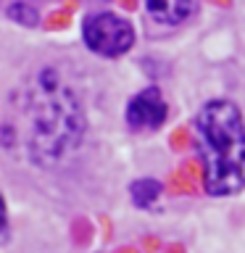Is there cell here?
I'll return each mask as SVG.
<instances>
[{
	"label": "cell",
	"instance_id": "obj_9",
	"mask_svg": "<svg viewBox=\"0 0 245 253\" xmlns=\"http://www.w3.org/2000/svg\"><path fill=\"white\" fill-rule=\"evenodd\" d=\"M169 253H182V248H169Z\"/></svg>",
	"mask_w": 245,
	"mask_h": 253
},
{
	"label": "cell",
	"instance_id": "obj_4",
	"mask_svg": "<svg viewBox=\"0 0 245 253\" xmlns=\"http://www.w3.org/2000/svg\"><path fill=\"white\" fill-rule=\"evenodd\" d=\"M166 122V103L158 87H145L126 106V124L132 129H158Z\"/></svg>",
	"mask_w": 245,
	"mask_h": 253
},
{
	"label": "cell",
	"instance_id": "obj_8",
	"mask_svg": "<svg viewBox=\"0 0 245 253\" xmlns=\"http://www.w3.org/2000/svg\"><path fill=\"white\" fill-rule=\"evenodd\" d=\"M8 240V211L3 203V195H0V243Z\"/></svg>",
	"mask_w": 245,
	"mask_h": 253
},
{
	"label": "cell",
	"instance_id": "obj_10",
	"mask_svg": "<svg viewBox=\"0 0 245 253\" xmlns=\"http://www.w3.org/2000/svg\"><path fill=\"white\" fill-rule=\"evenodd\" d=\"M122 253H129V251H122Z\"/></svg>",
	"mask_w": 245,
	"mask_h": 253
},
{
	"label": "cell",
	"instance_id": "obj_1",
	"mask_svg": "<svg viewBox=\"0 0 245 253\" xmlns=\"http://www.w3.org/2000/svg\"><path fill=\"white\" fill-rule=\"evenodd\" d=\"M27 148L37 164H55L79 145L84 116L74 92L55 71H42L27 100Z\"/></svg>",
	"mask_w": 245,
	"mask_h": 253
},
{
	"label": "cell",
	"instance_id": "obj_2",
	"mask_svg": "<svg viewBox=\"0 0 245 253\" xmlns=\"http://www.w3.org/2000/svg\"><path fill=\"white\" fill-rule=\"evenodd\" d=\"M203 185L211 195L245 190V122L235 103L208 100L195 116Z\"/></svg>",
	"mask_w": 245,
	"mask_h": 253
},
{
	"label": "cell",
	"instance_id": "obj_3",
	"mask_svg": "<svg viewBox=\"0 0 245 253\" xmlns=\"http://www.w3.org/2000/svg\"><path fill=\"white\" fill-rule=\"evenodd\" d=\"M84 42L90 50L106 58H116V55L126 53L134 42V29L132 24L116 13H95L84 19L82 27Z\"/></svg>",
	"mask_w": 245,
	"mask_h": 253
},
{
	"label": "cell",
	"instance_id": "obj_6",
	"mask_svg": "<svg viewBox=\"0 0 245 253\" xmlns=\"http://www.w3.org/2000/svg\"><path fill=\"white\" fill-rule=\"evenodd\" d=\"M129 193H132V201H134L137 209H150V206L156 203V198L161 195V182H156V179H137V182H132Z\"/></svg>",
	"mask_w": 245,
	"mask_h": 253
},
{
	"label": "cell",
	"instance_id": "obj_7",
	"mask_svg": "<svg viewBox=\"0 0 245 253\" xmlns=\"http://www.w3.org/2000/svg\"><path fill=\"white\" fill-rule=\"evenodd\" d=\"M8 16L16 19L19 24H24V27H35V24H37V11H35V8H29L27 3L11 5V8H8Z\"/></svg>",
	"mask_w": 245,
	"mask_h": 253
},
{
	"label": "cell",
	"instance_id": "obj_5",
	"mask_svg": "<svg viewBox=\"0 0 245 253\" xmlns=\"http://www.w3.org/2000/svg\"><path fill=\"white\" fill-rule=\"evenodd\" d=\"M150 19L163 27H177L193 13V0H145Z\"/></svg>",
	"mask_w": 245,
	"mask_h": 253
}]
</instances>
